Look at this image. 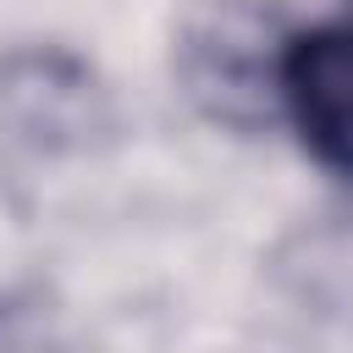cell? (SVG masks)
<instances>
[{
	"label": "cell",
	"instance_id": "obj_1",
	"mask_svg": "<svg viewBox=\"0 0 353 353\" xmlns=\"http://www.w3.org/2000/svg\"><path fill=\"white\" fill-rule=\"evenodd\" d=\"M110 132V99L88 61L55 44L0 55V182H22Z\"/></svg>",
	"mask_w": 353,
	"mask_h": 353
},
{
	"label": "cell",
	"instance_id": "obj_3",
	"mask_svg": "<svg viewBox=\"0 0 353 353\" xmlns=\"http://www.w3.org/2000/svg\"><path fill=\"white\" fill-rule=\"evenodd\" d=\"M276 94L298 143L331 176L353 182V22L287 33Z\"/></svg>",
	"mask_w": 353,
	"mask_h": 353
},
{
	"label": "cell",
	"instance_id": "obj_2",
	"mask_svg": "<svg viewBox=\"0 0 353 353\" xmlns=\"http://www.w3.org/2000/svg\"><path fill=\"white\" fill-rule=\"evenodd\" d=\"M281 44H287V33H276L270 17H259L254 6H243V0L215 6L204 22H193V33L182 44L188 94L199 99L204 116H215L237 132L265 127L281 105V94H276Z\"/></svg>",
	"mask_w": 353,
	"mask_h": 353
},
{
	"label": "cell",
	"instance_id": "obj_4",
	"mask_svg": "<svg viewBox=\"0 0 353 353\" xmlns=\"http://www.w3.org/2000/svg\"><path fill=\"white\" fill-rule=\"evenodd\" d=\"M347 11H353V0H347ZM347 22H353V17H347Z\"/></svg>",
	"mask_w": 353,
	"mask_h": 353
}]
</instances>
